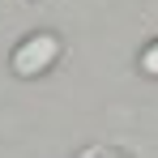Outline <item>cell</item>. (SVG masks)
Masks as SVG:
<instances>
[{
  "label": "cell",
  "instance_id": "obj_2",
  "mask_svg": "<svg viewBox=\"0 0 158 158\" xmlns=\"http://www.w3.org/2000/svg\"><path fill=\"white\" fill-rule=\"evenodd\" d=\"M141 73H150V77H158V43H150V47L141 52Z\"/></svg>",
  "mask_w": 158,
  "mask_h": 158
},
{
  "label": "cell",
  "instance_id": "obj_1",
  "mask_svg": "<svg viewBox=\"0 0 158 158\" xmlns=\"http://www.w3.org/2000/svg\"><path fill=\"white\" fill-rule=\"evenodd\" d=\"M56 56H60V39L56 34H30L26 43L13 52V73L17 77H39L43 69H52Z\"/></svg>",
  "mask_w": 158,
  "mask_h": 158
},
{
  "label": "cell",
  "instance_id": "obj_3",
  "mask_svg": "<svg viewBox=\"0 0 158 158\" xmlns=\"http://www.w3.org/2000/svg\"><path fill=\"white\" fill-rule=\"evenodd\" d=\"M77 158H124L120 150H111V145H90L85 154H77Z\"/></svg>",
  "mask_w": 158,
  "mask_h": 158
}]
</instances>
